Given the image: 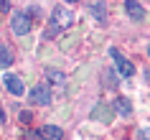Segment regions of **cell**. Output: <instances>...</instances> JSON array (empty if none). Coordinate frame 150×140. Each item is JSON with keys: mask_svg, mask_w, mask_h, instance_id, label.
Here are the masks:
<instances>
[{"mask_svg": "<svg viewBox=\"0 0 150 140\" xmlns=\"http://www.w3.org/2000/svg\"><path fill=\"white\" fill-rule=\"evenodd\" d=\"M31 13H23V10H16L13 13V18H10V31L16 33V36H25V33L31 31Z\"/></svg>", "mask_w": 150, "mask_h": 140, "instance_id": "1", "label": "cell"}, {"mask_svg": "<svg viewBox=\"0 0 150 140\" xmlns=\"http://www.w3.org/2000/svg\"><path fill=\"white\" fill-rule=\"evenodd\" d=\"M69 23H71V13H69V10H64V8H59V10L54 13V16H51V28L46 31V36L51 38L54 33L64 31V28H66Z\"/></svg>", "mask_w": 150, "mask_h": 140, "instance_id": "2", "label": "cell"}, {"mask_svg": "<svg viewBox=\"0 0 150 140\" xmlns=\"http://www.w3.org/2000/svg\"><path fill=\"white\" fill-rule=\"evenodd\" d=\"M110 56L115 59V64H117V71L122 74V77H132V74H135V64H132V61H127V59L120 54L117 48H110Z\"/></svg>", "mask_w": 150, "mask_h": 140, "instance_id": "3", "label": "cell"}, {"mask_svg": "<svg viewBox=\"0 0 150 140\" xmlns=\"http://www.w3.org/2000/svg\"><path fill=\"white\" fill-rule=\"evenodd\" d=\"M31 99L36 102V104H48V102H51V87L48 84H36L31 89Z\"/></svg>", "mask_w": 150, "mask_h": 140, "instance_id": "4", "label": "cell"}, {"mask_svg": "<svg viewBox=\"0 0 150 140\" xmlns=\"http://www.w3.org/2000/svg\"><path fill=\"white\" fill-rule=\"evenodd\" d=\"M3 82H5V87H8L10 94H16V97H21V94H23V82H21L16 74H5V79H3Z\"/></svg>", "mask_w": 150, "mask_h": 140, "instance_id": "5", "label": "cell"}, {"mask_svg": "<svg viewBox=\"0 0 150 140\" xmlns=\"http://www.w3.org/2000/svg\"><path fill=\"white\" fill-rule=\"evenodd\" d=\"M125 10H127V16L132 18V21H142V18H145V8H142L140 3H135V0H127Z\"/></svg>", "mask_w": 150, "mask_h": 140, "instance_id": "6", "label": "cell"}, {"mask_svg": "<svg viewBox=\"0 0 150 140\" xmlns=\"http://www.w3.org/2000/svg\"><path fill=\"white\" fill-rule=\"evenodd\" d=\"M38 132H41L43 140H61V135H64V130L56 127V125H46V127H41Z\"/></svg>", "mask_w": 150, "mask_h": 140, "instance_id": "7", "label": "cell"}, {"mask_svg": "<svg viewBox=\"0 0 150 140\" xmlns=\"http://www.w3.org/2000/svg\"><path fill=\"white\" fill-rule=\"evenodd\" d=\"M115 109H117L120 115H130V112H132V104H130V99H127V97H117V99H115Z\"/></svg>", "mask_w": 150, "mask_h": 140, "instance_id": "8", "label": "cell"}, {"mask_svg": "<svg viewBox=\"0 0 150 140\" xmlns=\"http://www.w3.org/2000/svg\"><path fill=\"white\" fill-rule=\"evenodd\" d=\"M13 64V51L8 43H0V66H10Z\"/></svg>", "mask_w": 150, "mask_h": 140, "instance_id": "9", "label": "cell"}, {"mask_svg": "<svg viewBox=\"0 0 150 140\" xmlns=\"http://www.w3.org/2000/svg\"><path fill=\"white\" fill-rule=\"evenodd\" d=\"M89 10H92V16H97L99 21H104V3H92Z\"/></svg>", "mask_w": 150, "mask_h": 140, "instance_id": "10", "label": "cell"}, {"mask_svg": "<svg viewBox=\"0 0 150 140\" xmlns=\"http://www.w3.org/2000/svg\"><path fill=\"white\" fill-rule=\"evenodd\" d=\"M46 77H48V82L64 84V74H61V71H54V69H48V71H46Z\"/></svg>", "mask_w": 150, "mask_h": 140, "instance_id": "11", "label": "cell"}, {"mask_svg": "<svg viewBox=\"0 0 150 140\" xmlns=\"http://www.w3.org/2000/svg\"><path fill=\"white\" fill-rule=\"evenodd\" d=\"M23 140H43V138H41L38 130H25L23 132Z\"/></svg>", "mask_w": 150, "mask_h": 140, "instance_id": "12", "label": "cell"}, {"mask_svg": "<svg viewBox=\"0 0 150 140\" xmlns=\"http://www.w3.org/2000/svg\"><path fill=\"white\" fill-rule=\"evenodd\" d=\"M10 10V3L8 0H0V13H8Z\"/></svg>", "mask_w": 150, "mask_h": 140, "instance_id": "13", "label": "cell"}, {"mask_svg": "<svg viewBox=\"0 0 150 140\" xmlns=\"http://www.w3.org/2000/svg\"><path fill=\"white\" fill-rule=\"evenodd\" d=\"M21 120H23V122L28 125V122H31V120H33V117H31V112H21Z\"/></svg>", "mask_w": 150, "mask_h": 140, "instance_id": "14", "label": "cell"}, {"mask_svg": "<svg viewBox=\"0 0 150 140\" xmlns=\"http://www.w3.org/2000/svg\"><path fill=\"white\" fill-rule=\"evenodd\" d=\"M148 56H150V43H148Z\"/></svg>", "mask_w": 150, "mask_h": 140, "instance_id": "15", "label": "cell"}]
</instances>
